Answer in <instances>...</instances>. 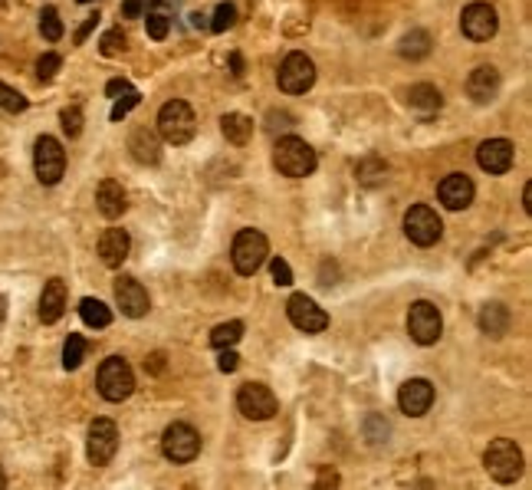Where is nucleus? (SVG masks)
<instances>
[{"label": "nucleus", "mask_w": 532, "mask_h": 490, "mask_svg": "<svg viewBox=\"0 0 532 490\" xmlns=\"http://www.w3.org/2000/svg\"><path fill=\"white\" fill-rule=\"evenodd\" d=\"M198 132V119H194V109L182 99H171V103L161 106L158 113V135L168 145H188Z\"/></svg>", "instance_id": "obj_1"}, {"label": "nucleus", "mask_w": 532, "mask_h": 490, "mask_svg": "<svg viewBox=\"0 0 532 490\" xmlns=\"http://www.w3.org/2000/svg\"><path fill=\"white\" fill-rule=\"evenodd\" d=\"M266 257H270V241L260 234V231H241V234L233 237V247H231V260H233V270L241 276H253L266 264Z\"/></svg>", "instance_id": "obj_2"}, {"label": "nucleus", "mask_w": 532, "mask_h": 490, "mask_svg": "<svg viewBox=\"0 0 532 490\" xmlns=\"http://www.w3.org/2000/svg\"><path fill=\"white\" fill-rule=\"evenodd\" d=\"M273 165L280 168V174L286 178H309L316 172V152L309 145L296 139V135H286L276 142V152H273Z\"/></svg>", "instance_id": "obj_3"}, {"label": "nucleus", "mask_w": 532, "mask_h": 490, "mask_svg": "<svg viewBox=\"0 0 532 490\" xmlns=\"http://www.w3.org/2000/svg\"><path fill=\"white\" fill-rule=\"evenodd\" d=\"M96 385L106 401H125L135 392V372L122 356H109L96 376Z\"/></svg>", "instance_id": "obj_4"}, {"label": "nucleus", "mask_w": 532, "mask_h": 490, "mask_svg": "<svg viewBox=\"0 0 532 490\" xmlns=\"http://www.w3.org/2000/svg\"><path fill=\"white\" fill-rule=\"evenodd\" d=\"M483 464H486L493 480L512 484V480L522 474V451L516 448V441L496 438V441H490V448H486V454H483Z\"/></svg>", "instance_id": "obj_5"}, {"label": "nucleus", "mask_w": 532, "mask_h": 490, "mask_svg": "<svg viewBox=\"0 0 532 490\" xmlns=\"http://www.w3.org/2000/svg\"><path fill=\"white\" fill-rule=\"evenodd\" d=\"M161 451H165V458L174 460V464H188L201 454V435L191 428V425H184V421H174L165 428L161 435Z\"/></svg>", "instance_id": "obj_6"}, {"label": "nucleus", "mask_w": 532, "mask_h": 490, "mask_svg": "<svg viewBox=\"0 0 532 490\" xmlns=\"http://www.w3.org/2000/svg\"><path fill=\"white\" fill-rule=\"evenodd\" d=\"M33 168H37V178L40 184H56L66 172V152L63 145L53 139V135H40L37 145H33Z\"/></svg>", "instance_id": "obj_7"}, {"label": "nucleus", "mask_w": 532, "mask_h": 490, "mask_svg": "<svg viewBox=\"0 0 532 490\" xmlns=\"http://www.w3.org/2000/svg\"><path fill=\"white\" fill-rule=\"evenodd\" d=\"M408 333L418 346H434L443 333V319H441V309L427 303V300H418L411 303L408 309Z\"/></svg>", "instance_id": "obj_8"}, {"label": "nucleus", "mask_w": 532, "mask_h": 490, "mask_svg": "<svg viewBox=\"0 0 532 490\" xmlns=\"http://www.w3.org/2000/svg\"><path fill=\"white\" fill-rule=\"evenodd\" d=\"M404 234H408V241L418 247H434L437 241H441L443 224L431 205H414L411 211L404 215Z\"/></svg>", "instance_id": "obj_9"}, {"label": "nucleus", "mask_w": 532, "mask_h": 490, "mask_svg": "<svg viewBox=\"0 0 532 490\" xmlns=\"http://www.w3.org/2000/svg\"><path fill=\"white\" fill-rule=\"evenodd\" d=\"M237 409L250 421H270L273 415L280 411V401H276V395H273L266 385L247 382V385H241V392H237Z\"/></svg>", "instance_id": "obj_10"}, {"label": "nucleus", "mask_w": 532, "mask_h": 490, "mask_svg": "<svg viewBox=\"0 0 532 490\" xmlns=\"http://www.w3.org/2000/svg\"><path fill=\"white\" fill-rule=\"evenodd\" d=\"M283 92H290V96H302V92L312 89V82H316V63L306 56V53H290L280 66V76H276Z\"/></svg>", "instance_id": "obj_11"}, {"label": "nucleus", "mask_w": 532, "mask_h": 490, "mask_svg": "<svg viewBox=\"0 0 532 490\" xmlns=\"http://www.w3.org/2000/svg\"><path fill=\"white\" fill-rule=\"evenodd\" d=\"M286 317L302 333H322V329L329 326V313L312 297H306V293H292L290 303H286Z\"/></svg>", "instance_id": "obj_12"}, {"label": "nucleus", "mask_w": 532, "mask_h": 490, "mask_svg": "<svg viewBox=\"0 0 532 490\" xmlns=\"http://www.w3.org/2000/svg\"><path fill=\"white\" fill-rule=\"evenodd\" d=\"M86 451H89V460L96 464V468L109 464V460L115 458V451H119V428H115V421H109V418L92 421Z\"/></svg>", "instance_id": "obj_13"}, {"label": "nucleus", "mask_w": 532, "mask_h": 490, "mask_svg": "<svg viewBox=\"0 0 532 490\" xmlns=\"http://www.w3.org/2000/svg\"><path fill=\"white\" fill-rule=\"evenodd\" d=\"M496 27H500V21H496V11H493L490 4H470L460 17L463 37H470L473 43H483V40H490V37H496Z\"/></svg>", "instance_id": "obj_14"}, {"label": "nucleus", "mask_w": 532, "mask_h": 490, "mask_svg": "<svg viewBox=\"0 0 532 490\" xmlns=\"http://www.w3.org/2000/svg\"><path fill=\"white\" fill-rule=\"evenodd\" d=\"M115 303L129 319H141L148 313V290L135 280V276H119L115 280Z\"/></svg>", "instance_id": "obj_15"}, {"label": "nucleus", "mask_w": 532, "mask_h": 490, "mask_svg": "<svg viewBox=\"0 0 532 490\" xmlns=\"http://www.w3.org/2000/svg\"><path fill=\"white\" fill-rule=\"evenodd\" d=\"M434 405V385L427 378H411V382H404L398 388V409L404 415H411V418H421L427 415V409Z\"/></svg>", "instance_id": "obj_16"}, {"label": "nucleus", "mask_w": 532, "mask_h": 490, "mask_svg": "<svg viewBox=\"0 0 532 490\" xmlns=\"http://www.w3.org/2000/svg\"><path fill=\"white\" fill-rule=\"evenodd\" d=\"M473 194H477V188H473L470 178L460 172L447 174V178L437 184V198H441V205L447 207V211H463V207H470Z\"/></svg>", "instance_id": "obj_17"}, {"label": "nucleus", "mask_w": 532, "mask_h": 490, "mask_svg": "<svg viewBox=\"0 0 532 490\" xmlns=\"http://www.w3.org/2000/svg\"><path fill=\"white\" fill-rule=\"evenodd\" d=\"M512 158H516V148L506 139H486V142L477 148V162H480L483 172L490 174H502L512 168Z\"/></svg>", "instance_id": "obj_18"}, {"label": "nucleus", "mask_w": 532, "mask_h": 490, "mask_svg": "<svg viewBox=\"0 0 532 490\" xmlns=\"http://www.w3.org/2000/svg\"><path fill=\"white\" fill-rule=\"evenodd\" d=\"M500 89V72L493 66H477V70L467 76V96L473 103H490L493 96Z\"/></svg>", "instance_id": "obj_19"}, {"label": "nucleus", "mask_w": 532, "mask_h": 490, "mask_svg": "<svg viewBox=\"0 0 532 490\" xmlns=\"http://www.w3.org/2000/svg\"><path fill=\"white\" fill-rule=\"evenodd\" d=\"M129 247H131V241H129V234L122 231V227H109L106 234L99 237V257H102V264L106 266H122V260L129 257Z\"/></svg>", "instance_id": "obj_20"}, {"label": "nucleus", "mask_w": 532, "mask_h": 490, "mask_svg": "<svg viewBox=\"0 0 532 490\" xmlns=\"http://www.w3.org/2000/svg\"><path fill=\"white\" fill-rule=\"evenodd\" d=\"M96 207H99V215L109 217V221L122 217V211H125V191H122V184L115 182V178H106V182L96 188Z\"/></svg>", "instance_id": "obj_21"}, {"label": "nucleus", "mask_w": 532, "mask_h": 490, "mask_svg": "<svg viewBox=\"0 0 532 490\" xmlns=\"http://www.w3.org/2000/svg\"><path fill=\"white\" fill-rule=\"evenodd\" d=\"M63 313H66V283H63L60 276H53L50 283L43 286L40 319H43V323H56Z\"/></svg>", "instance_id": "obj_22"}, {"label": "nucleus", "mask_w": 532, "mask_h": 490, "mask_svg": "<svg viewBox=\"0 0 532 490\" xmlns=\"http://www.w3.org/2000/svg\"><path fill=\"white\" fill-rule=\"evenodd\" d=\"M221 129H224V139L231 145H247L253 139V119L243 113H227L221 119Z\"/></svg>", "instance_id": "obj_23"}, {"label": "nucleus", "mask_w": 532, "mask_h": 490, "mask_svg": "<svg viewBox=\"0 0 532 490\" xmlns=\"http://www.w3.org/2000/svg\"><path fill=\"white\" fill-rule=\"evenodd\" d=\"M129 148L135 152V158H139L141 165H158V139L148 132V129H135L131 132V142H129Z\"/></svg>", "instance_id": "obj_24"}, {"label": "nucleus", "mask_w": 532, "mask_h": 490, "mask_svg": "<svg viewBox=\"0 0 532 490\" xmlns=\"http://www.w3.org/2000/svg\"><path fill=\"white\" fill-rule=\"evenodd\" d=\"M480 329L486 336H502L510 329V309L502 303H490V307L480 309Z\"/></svg>", "instance_id": "obj_25"}, {"label": "nucleus", "mask_w": 532, "mask_h": 490, "mask_svg": "<svg viewBox=\"0 0 532 490\" xmlns=\"http://www.w3.org/2000/svg\"><path fill=\"white\" fill-rule=\"evenodd\" d=\"M168 11H165V4H158V0H151L148 7H145V30H148L151 40H165L168 37Z\"/></svg>", "instance_id": "obj_26"}, {"label": "nucleus", "mask_w": 532, "mask_h": 490, "mask_svg": "<svg viewBox=\"0 0 532 490\" xmlns=\"http://www.w3.org/2000/svg\"><path fill=\"white\" fill-rule=\"evenodd\" d=\"M80 317H82V323L86 326H92V329H106L112 323V309L102 303V300H92V297H86L80 303Z\"/></svg>", "instance_id": "obj_27"}, {"label": "nucleus", "mask_w": 532, "mask_h": 490, "mask_svg": "<svg viewBox=\"0 0 532 490\" xmlns=\"http://www.w3.org/2000/svg\"><path fill=\"white\" fill-rule=\"evenodd\" d=\"M408 103H411V109H418V113H437L441 109V92L434 89V86H414L411 92H408Z\"/></svg>", "instance_id": "obj_28"}, {"label": "nucleus", "mask_w": 532, "mask_h": 490, "mask_svg": "<svg viewBox=\"0 0 532 490\" xmlns=\"http://www.w3.org/2000/svg\"><path fill=\"white\" fill-rule=\"evenodd\" d=\"M398 53H401V56H408V60H424V56L431 53V37H427L424 30H411L401 40Z\"/></svg>", "instance_id": "obj_29"}, {"label": "nucleus", "mask_w": 532, "mask_h": 490, "mask_svg": "<svg viewBox=\"0 0 532 490\" xmlns=\"http://www.w3.org/2000/svg\"><path fill=\"white\" fill-rule=\"evenodd\" d=\"M243 336V323H237V319H231V323H221V326H214L211 333V346L214 349H231L237 346Z\"/></svg>", "instance_id": "obj_30"}, {"label": "nucleus", "mask_w": 532, "mask_h": 490, "mask_svg": "<svg viewBox=\"0 0 532 490\" xmlns=\"http://www.w3.org/2000/svg\"><path fill=\"white\" fill-rule=\"evenodd\" d=\"M82 359H86V339L82 336H70L66 339V346H63V366L70 368H80Z\"/></svg>", "instance_id": "obj_31"}, {"label": "nucleus", "mask_w": 532, "mask_h": 490, "mask_svg": "<svg viewBox=\"0 0 532 490\" xmlns=\"http://www.w3.org/2000/svg\"><path fill=\"white\" fill-rule=\"evenodd\" d=\"M40 33H43V40H50V43H56L63 37V21H60V13L53 11V7H43Z\"/></svg>", "instance_id": "obj_32"}, {"label": "nucleus", "mask_w": 532, "mask_h": 490, "mask_svg": "<svg viewBox=\"0 0 532 490\" xmlns=\"http://www.w3.org/2000/svg\"><path fill=\"white\" fill-rule=\"evenodd\" d=\"M384 172H388L384 162L382 158H375V155H368L365 162H359V182L362 184H378L384 178Z\"/></svg>", "instance_id": "obj_33"}, {"label": "nucleus", "mask_w": 532, "mask_h": 490, "mask_svg": "<svg viewBox=\"0 0 532 490\" xmlns=\"http://www.w3.org/2000/svg\"><path fill=\"white\" fill-rule=\"evenodd\" d=\"M0 106H4L7 113H27V99H23L17 89H11L7 82H0Z\"/></svg>", "instance_id": "obj_34"}, {"label": "nucleus", "mask_w": 532, "mask_h": 490, "mask_svg": "<svg viewBox=\"0 0 532 490\" xmlns=\"http://www.w3.org/2000/svg\"><path fill=\"white\" fill-rule=\"evenodd\" d=\"M139 103H141V96H139L135 89L122 92V99H119L115 106H112V122H122V119H125V115H129Z\"/></svg>", "instance_id": "obj_35"}, {"label": "nucleus", "mask_w": 532, "mask_h": 490, "mask_svg": "<svg viewBox=\"0 0 532 490\" xmlns=\"http://www.w3.org/2000/svg\"><path fill=\"white\" fill-rule=\"evenodd\" d=\"M233 21H237V11H233V4H221V7L214 11V23H211V30H214V33L231 30Z\"/></svg>", "instance_id": "obj_36"}, {"label": "nucleus", "mask_w": 532, "mask_h": 490, "mask_svg": "<svg viewBox=\"0 0 532 490\" xmlns=\"http://www.w3.org/2000/svg\"><path fill=\"white\" fill-rule=\"evenodd\" d=\"M60 66H63V60L56 56V53H43L40 60H37V76H40L43 82H50L56 72H60Z\"/></svg>", "instance_id": "obj_37"}, {"label": "nucleus", "mask_w": 532, "mask_h": 490, "mask_svg": "<svg viewBox=\"0 0 532 490\" xmlns=\"http://www.w3.org/2000/svg\"><path fill=\"white\" fill-rule=\"evenodd\" d=\"M99 50H102V56H115V53H122V50H125V33H122V30H109L99 40Z\"/></svg>", "instance_id": "obj_38"}, {"label": "nucleus", "mask_w": 532, "mask_h": 490, "mask_svg": "<svg viewBox=\"0 0 532 490\" xmlns=\"http://www.w3.org/2000/svg\"><path fill=\"white\" fill-rule=\"evenodd\" d=\"M60 122H63V132L70 135V139H76V135L82 132V113L76 106H72V109H63Z\"/></svg>", "instance_id": "obj_39"}, {"label": "nucleus", "mask_w": 532, "mask_h": 490, "mask_svg": "<svg viewBox=\"0 0 532 490\" xmlns=\"http://www.w3.org/2000/svg\"><path fill=\"white\" fill-rule=\"evenodd\" d=\"M273 280H276L280 286L292 283V270H290V264H286L283 257H273Z\"/></svg>", "instance_id": "obj_40"}, {"label": "nucleus", "mask_w": 532, "mask_h": 490, "mask_svg": "<svg viewBox=\"0 0 532 490\" xmlns=\"http://www.w3.org/2000/svg\"><path fill=\"white\" fill-rule=\"evenodd\" d=\"M237 366H241V356L233 352V346H231V349H221V359H217V368H221V372H237Z\"/></svg>", "instance_id": "obj_41"}, {"label": "nucleus", "mask_w": 532, "mask_h": 490, "mask_svg": "<svg viewBox=\"0 0 532 490\" xmlns=\"http://www.w3.org/2000/svg\"><path fill=\"white\" fill-rule=\"evenodd\" d=\"M96 23H99V13H92V17H86V23H82L80 33H76V43L86 40V37H89V33L96 30Z\"/></svg>", "instance_id": "obj_42"}, {"label": "nucleus", "mask_w": 532, "mask_h": 490, "mask_svg": "<svg viewBox=\"0 0 532 490\" xmlns=\"http://www.w3.org/2000/svg\"><path fill=\"white\" fill-rule=\"evenodd\" d=\"M131 86H129V80H112L109 86H106V92H109V96H122V92H129Z\"/></svg>", "instance_id": "obj_43"}, {"label": "nucleus", "mask_w": 532, "mask_h": 490, "mask_svg": "<svg viewBox=\"0 0 532 490\" xmlns=\"http://www.w3.org/2000/svg\"><path fill=\"white\" fill-rule=\"evenodd\" d=\"M122 11H125V17H139V13L145 11V4H141V0H125Z\"/></svg>", "instance_id": "obj_44"}, {"label": "nucleus", "mask_w": 532, "mask_h": 490, "mask_svg": "<svg viewBox=\"0 0 532 490\" xmlns=\"http://www.w3.org/2000/svg\"><path fill=\"white\" fill-rule=\"evenodd\" d=\"M522 207H526V215H532V184H526V191H522Z\"/></svg>", "instance_id": "obj_45"}, {"label": "nucleus", "mask_w": 532, "mask_h": 490, "mask_svg": "<svg viewBox=\"0 0 532 490\" xmlns=\"http://www.w3.org/2000/svg\"><path fill=\"white\" fill-rule=\"evenodd\" d=\"M161 362H165V356H151V372H161L165 368Z\"/></svg>", "instance_id": "obj_46"}, {"label": "nucleus", "mask_w": 532, "mask_h": 490, "mask_svg": "<svg viewBox=\"0 0 532 490\" xmlns=\"http://www.w3.org/2000/svg\"><path fill=\"white\" fill-rule=\"evenodd\" d=\"M4 319H7V300L0 297V326H4Z\"/></svg>", "instance_id": "obj_47"}, {"label": "nucleus", "mask_w": 532, "mask_h": 490, "mask_svg": "<svg viewBox=\"0 0 532 490\" xmlns=\"http://www.w3.org/2000/svg\"><path fill=\"white\" fill-rule=\"evenodd\" d=\"M0 487H7V474H4V468H0Z\"/></svg>", "instance_id": "obj_48"}, {"label": "nucleus", "mask_w": 532, "mask_h": 490, "mask_svg": "<svg viewBox=\"0 0 532 490\" xmlns=\"http://www.w3.org/2000/svg\"><path fill=\"white\" fill-rule=\"evenodd\" d=\"M80 4H92V0H80Z\"/></svg>", "instance_id": "obj_49"}]
</instances>
